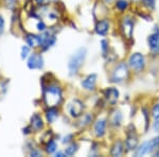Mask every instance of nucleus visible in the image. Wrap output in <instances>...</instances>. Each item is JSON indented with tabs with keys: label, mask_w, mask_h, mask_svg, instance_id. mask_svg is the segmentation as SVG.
<instances>
[{
	"label": "nucleus",
	"mask_w": 159,
	"mask_h": 157,
	"mask_svg": "<svg viewBox=\"0 0 159 157\" xmlns=\"http://www.w3.org/2000/svg\"><path fill=\"white\" fill-rule=\"evenodd\" d=\"M86 54H87L86 48H80L70 58L68 63V69L70 76H74V74L78 73L79 69L81 68L82 65L84 64V62H85Z\"/></svg>",
	"instance_id": "nucleus-1"
},
{
	"label": "nucleus",
	"mask_w": 159,
	"mask_h": 157,
	"mask_svg": "<svg viewBox=\"0 0 159 157\" xmlns=\"http://www.w3.org/2000/svg\"><path fill=\"white\" fill-rule=\"evenodd\" d=\"M43 100L45 103L49 107H55L61 101V90L58 86L51 85L45 90L43 94Z\"/></svg>",
	"instance_id": "nucleus-2"
},
{
	"label": "nucleus",
	"mask_w": 159,
	"mask_h": 157,
	"mask_svg": "<svg viewBox=\"0 0 159 157\" xmlns=\"http://www.w3.org/2000/svg\"><path fill=\"white\" fill-rule=\"evenodd\" d=\"M127 76H129V68H127V65L124 63H121L115 68L111 76V80L112 82L120 83V82L124 81L125 79H127Z\"/></svg>",
	"instance_id": "nucleus-3"
},
{
	"label": "nucleus",
	"mask_w": 159,
	"mask_h": 157,
	"mask_svg": "<svg viewBox=\"0 0 159 157\" xmlns=\"http://www.w3.org/2000/svg\"><path fill=\"white\" fill-rule=\"evenodd\" d=\"M129 63V66L132 67L134 70L140 71V70H142L145 66V58L141 53L136 52L130 55Z\"/></svg>",
	"instance_id": "nucleus-4"
},
{
	"label": "nucleus",
	"mask_w": 159,
	"mask_h": 157,
	"mask_svg": "<svg viewBox=\"0 0 159 157\" xmlns=\"http://www.w3.org/2000/svg\"><path fill=\"white\" fill-rule=\"evenodd\" d=\"M28 68L31 70H34V69H43V58L40 53L33 52L32 54L29 56V60L27 63Z\"/></svg>",
	"instance_id": "nucleus-5"
},
{
	"label": "nucleus",
	"mask_w": 159,
	"mask_h": 157,
	"mask_svg": "<svg viewBox=\"0 0 159 157\" xmlns=\"http://www.w3.org/2000/svg\"><path fill=\"white\" fill-rule=\"evenodd\" d=\"M55 40L56 38L53 34H51L49 32H43L42 35H39V44H38V46L43 50H47L51 46L54 45Z\"/></svg>",
	"instance_id": "nucleus-6"
},
{
	"label": "nucleus",
	"mask_w": 159,
	"mask_h": 157,
	"mask_svg": "<svg viewBox=\"0 0 159 157\" xmlns=\"http://www.w3.org/2000/svg\"><path fill=\"white\" fill-rule=\"evenodd\" d=\"M83 110H84V104L80 100H74L71 103L70 106H69V114L73 118L80 117L82 115V113H83Z\"/></svg>",
	"instance_id": "nucleus-7"
},
{
	"label": "nucleus",
	"mask_w": 159,
	"mask_h": 157,
	"mask_svg": "<svg viewBox=\"0 0 159 157\" xmlns=\"http://www.w3.org/2000/svg\"><path fill=\"white\" fill-rule=\"evenodd\" d=\"M125 145H126V148L129 151L135 150L138 145V136L136 134L135 130H129L127 132V138L126 141H125Z\"/></svg>",
	"instance_id": "nucleus-8"
},
{
	"label": "nucleus",
	"mask_w": 159,
	"mask_h": 157,
	"mask_svg": "<svg viewBox=\"0 0 159 157\" xmlns=\"http://www.w3.org/2000/svg\"><path fill=\"white\" fill-rule=\"evenodd\" d=\"M121 29H122L123 34H124V36H126V38L132 37L133 30H134V22L132 21V19H130L129 17H126V18L123 19Z\"/></svg>",
	"instance_id": "nucleus-9"
},
{
	"label": "nucleus",
	"mask_w": 159,
	"mask_h": 157,
	"mask_svg": "<svg viewBox=\"0 0 159 157\" xmlns=\"http://www.w3.org/2000/svg\"><path fill=\"white\" fill-rule=\"evenodd\" d=\"M148 42L151 51L154 54H159V33H154V34L150 35Z\"/></svg>",
	"instance_id": "nucleus-10"
},
{
	"label": "nucleus",
	"mask_w": 159,
	"mask_h": 157,
	"mask_svg": "<svg viewBox=\"0 0 159 157\" xmlns=\"http://www.w3.org/2000/svg\"><path fill=\"white\" fill-rule=\"evenodd\" d=\"M96 83H97V74H89L85 80H83L82 86L86 90H93L94 87H96Z\"/></svg>",
	"instance_id": "nucleus-11"
},
{
	"label": "nucleus",
	"mask_w": 159,
	"mask_h": 157,
	"mask_svg": "<svg viewBox=\"0 0 159 157\" xmlns=\"http://www.w3.org/2000/svg\"><path fill=\"white\" fill-rule=\"evenodd\" d=\"M105 94V98L109 103L114 104V103L117 102V100L119 99V91H118L117 88H114V87H110V88H107L106 90L104 91Z\"/></svg>",
	"instance_id": "nucleus-12"
},
{
	"label": "nucleus",
	"mask_w": 159,
	"mask_h": 157,
	"mask_svg": "<svg viewBox=\"0 0 159 157\" xmlns=\"http://www.w3.org/2000/svg\"><path fill=\"white\" fill-rule=\"evenodd\" d=\"M106 131V120L99 119L94 124V133L97 137H102Z\"/></svg>",
	"instance_id": "nucleus-13"
},
{
	"label": "nucleus",
	"mask_w": 159,
	"mask_h": 157,
	"mask_svg": "<svg viewBox=\"0 0 159 157\" xmlns=\"http://www.w3.org/2000/svg\"><path fill=\"white\" fill-rule=\"evenodd\" d=\"M109 30V22L108 20L104 19L101 20V21H98L96 25V32L98 33L99 35H105L107 34Z\"/></svg>",
	"instance_id": "nucleus-14"
},
{
	"label": "nucleus",
	"mask_w": 159,
	"mask_h": 157,
	"mask_svg": "<svg viewBox=\"0 0 159 157\" xmlns=\"http://www.w3.org/2000/svg\"><path fill=\"white\" fill-rule=\"evenodd\" d=\"M31 127L34 131H40L43 127V119L38 114H34L31 117Z\"/></svg>",
	"instance_id": "nucleus-15"
},
{
	"label": "nucleus",
	"mask_w": 159,
	"mask_h": 157,
	"mask_svg": "<svg viewBox=\"0 0 159 157\" xmlns=\"http://www.w3.org/2000/svg\"><path fill=\"white\" fill-rule=\"evenodd\" d=\"M25 42H27L28 46L30 48L36 47V46H38V44H39V35L27 34L25 35Z\"/></svg>",
	"instance_id": "nucleus-16"
},
{
	"label": "nucleus",
	"mask_w": 159,
	"mask_h": 157,
	"mask_svg": "<svg viewBox=\"0 0 159 157\" xmlns=\"http://www.w3.org/2000/svg\"><path fill=\"white\" fill-rule=\"evenodd\" d=\"M123 151H124V148H123V143L121 141H117L111 148V151H110V154L111 156H121Z\"/></svg>",
	"instance_id": "nucleus-17"
},
{
	"label": "nucleus",
	"mask_w": 159,
	"mask_h": 157,
	"mask_svg": "<svg viewBox=\"0 0 159 157\" xmlns=\"http://www.w3.org/2000/svg\"><path fill=\"white\" fill-rule=\"evenodd\" d=\"M58 116V112L56 110L55 107H49V109L46 112V118H47V121L49 123L54 122V120L57 118Z\"/></svg>",
	"instance_id": "nucleus-18"
},
{
	"label": "nucleus",
	"mask_w": 159,
	"mask_h": 157,
	"mask_svg": "<svg viewBox=\"0 0 159 157\" xmlns=\"http://www.w3.org/2000/svg\"><path fill=\"white\" fill-rule=\"evenodd\" d=\"M150 152V149H148V142H143L139 148L136 151V156H143L145 154H148Z\"/></svg>",
	"instance_id": "nucleus-19"
},
{
	"label": "nucleus",
	"mask_w": 159,
	"mask_h": 157,
	"mask_svg": "<svg viewBox=\"0 0 159 157\" xmlns=\"http://www.w3.org/2000/svg\"><path fill=\"white\" fill-rule=\"evenodd\" d=\"M79 149V145H76V143H72V145H70L69 146H67L65 150V154L68 156H71V155H74V154L76 153V151H78Z\"/></svg>",
	"instance_id": "nucleus-20"
},
{
	"label": "nucleus",
	"mask_w": 159,
	"mask_h": 157,
	"mask_svg": "<svg viewBox=\"0 0 159 157\" xmlns=\"http://www.w3.org/2000/svg\"><path fill=\"white\" fill-rule=\"evenodd\" d=\"M148 149L150 152H154L159 149V137H155L151 140V142H148Z\"/></svg>",
	"instance_id": "nucleus-21"
},
{
	"label": "nucleus",
	"mask_w": 159,
	"mask_h": 157,
	"mask_svg": "<svg viewBox=\"0 0 159 157\" xmlns=\"http://www.w3.org/2000/svg\"><path fill=\"white\" fill-rule=\"evenodd\" d=\"M121 122H122V114H121V112L117 110V112L115 113L114 117H112V123H114V125H116V127H120Z\"/></svg>",
	"instance_id": "nucleus-22"
},
{
	"label": "nucleus",
	"mask_w": 159,
	"mask_h": 157,
	"mask_svg": "<svg viewBox=\"0 0 159 157\" xmlns=\"http://www.w3.org/2000/svg\"><path fill=\"white\" fill-rule=\"evenodd\" d=\"M56 148H57V145L55 143V141L50 140L49 142L47 143V145H46V151H47V153L52 154L56 151Z\"/></svg>",
	"instance_id": "nucleus-23"
},
{
	"label": "nucleus",
	"mask_w": 159,
	"mask_h": 157,
	"mask_svg": "<svg viewBox=\"0 0 159 157\" xmlns=\"http://www.w3.org/2000/svg\"><path fill=\"white\" fill-rule=\"evenodd\" d=\"M116 7L120 10V11H124V10H126L127 7H129V2H127L126 0H118L117 3H116Z\"/></svg>",
	"instance_id": "nucleus-24"
},
{
	"label": "nucleus",
	"mask_w": 159,
	"mask_h": 157,
	"mask_svg": "<svg viewBox=\"0 0 159 157\" xmlns=\"http://www.w3.org/2000/svg\"><path fill=\"white\" fill-rule=\"evenodd\" d=\"M92 121V116L90 114H86L83 117V119L81 120V125L82 127H85V125H88Z\"/></svg>",
	"instance_id": "nucleus-25"
},
{
	"label": "nucleus",
	"mask_w": 159,
	"mask_h": 157,
	"mask_svg": "<svg viewBox=\"0 0 159 157\" xmlns=\"http://www.w3.org/2000/svg\"><path fill=\"white\" fill-rule=\"evenodd\" d=\"M29 54H30V47L29 46H24L21 48V58L22 60H25L29 56Z\"/></svg>",
	"instance_id": "nucleus-26"
},
{
	"label": "nucleus",
	"mask_w": 159,
	"mask_h": 157,
	"mask_svg": "<svg viewBox=\"0 0 159 157\" xmlns=\"http://www.w3.org/2000/svg\"><path fill=\"white\" fill-rule=\"evenodd\" d=\"M17 0H4V6H6L7 9H14L16 7Z\"/></svg>",
	"instance_id": "nucleus-27"
},
{
	"label": "nucleus",
	"mask_w": 159,
	"mask_h": 157,
	"mask_svg": "<svg viewBox=\"0 0 159 157\" xmlns=\"http://www.w3.org/2000/svg\"><path fill=\"white\" fill-rule=\"evenodd\" d=\"M152 114H153L154 119H156V120L159 119V104H156L155 106L153 107Z\"/></svg>",
	"instance_id": "nucleus-28"
},
{
	"label": "nucleus",
	"mask_w": 159,
	"mask_h": 157,
	"mask_svg": "<svg viewBox=\"0 0 159 157\" xmlns=\"http://www.w3.org/2000/svg\"><path fill=\"white\" fill-rule=\"evenodd\" d=\"M143 3H144L145 7H150V9H153L155 7V0H143Z\"/></svg>",
	"instance_id": "nucleus-29"
},
{
	"label": "nucleus",
	"mask_w": 159,
	"mask_h": 157,
	"mask_svg": "<svg viewBox=\"0 0 159 157\" xmlns=\"http://www.w3.org/2000/svg\"><path fill=\"white\" fill-rule=\"evenodd\" d=\"M37 30L40 31V32H43L46 30V24L43 21H39L37 24Z\"/></svg>",
	"instance_id": "nucleus-30"
},
{
	"label": "nucleus",
	"mask_w": 159,
	"mask_h": 157,
	"mask_svg": "<svg viewBox=\"0 0 159 157\" xmlns=\"http://www.w3.org/2000/svg\"><path fill=\"white\" fill-rule=\"evenodd\" d=\"M3 30H4V19L2 16H0V35L3 33Z\"/></svg>",
	"instance_id": "nucleus-31"
},
{
	"label": "nucleus",
	"mask_w": 159,
	"mask_h": 157,
	"mask_svg": "<svg viewBox=\"0 0 159 157\" xmlns=\"http://www.w3.org/2000/svg\"><path fill=\"white\" fill-rule=\"evenodd\" d=\"M30 156H34V157H37V156H42V153L37 150H32L30 152Z\"/></svg>",
	"instance_id": "nucleus-32"
},
{
	"label": "nucleus",
	"mask_w": 159,
	"mask_h": 157,
	"mask_svg": "<svg viewBox=\"0 0 159 157\" xmlns=\"http://www.w3.org/2000/svg\"><path fill=\"white\" fill-rule=\"evenodd\" d=\"M154 130L156 131V132H159V121L157 120L155 122V124H154Z\"/></svg>",
	"instance_id": "nucleus-33"
},
{
	"label": "nucleus",
	"mask_w": 159,
	"mask_h": 157,
	"mask_svg": "<svg viewBox=\"0 0 159 157\" xmlns=\"http://www.w3.org/2000/svg\"><path fill=\"white\" fill-rule=\"evenodd\" d=\"M64 155H66V154L61 153V152H58V153H56V156H60V157H61V156H64Z\"/></svg>",
	"instance_id": "nucleus-34"
},
{
	"label": "nucleus",
	"mask_w": 159,
	"mask_h": 157,
	"mask_svg": "<svg viewBox=\"0 0 159 157\" xmlns=\"http://www.w3.org/2000/svg\"><path fill=\"white\" fill-rule=\"evenodd\" d=\"M35 1L37 2V3H39V4H42L43 1H45V0H35Z\"/></svg>",
	"instance_id": "nucleus-35"
},
{
	"label": "nucleus",
	"mask_w": 159,
	"mask_h": 157,
	"mask_svg": "<svg viewBox=\"0 0 159 157\" xmlns=\"http://www.w3.org/2000/svg\"><path fill=\"white\" fill-rule=\"evenodd\" d=\"M103 1H104V2H111L112 0H103Z\"/></svg>",
	"instance_id": "nucleus-36"
},
{
	"label": "nucleus",
	"mask_w": 159,
	"mask_h": 157,
	"mask_svg": "<svg viewBox=\"0 0 159 157\" xmlns=\"http://www.w3.org/2000/svg\"><path fill=\"white\" fill-rule=\"evenodd\" d=\"M157 155L159 156V149H158V153H157Z\"/></svg>",
	"instance_id": "nucleus-37"
}]
</instances>
